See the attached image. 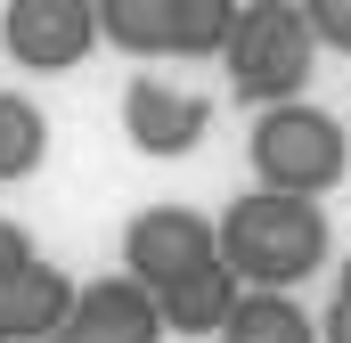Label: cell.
Wrapping results in <instances>:
<instances>
[{
    "mask_svg": "<svg viewBox=\"0 0 351 343\" xmlns=\"http://www.w3.org/2000/svg\"><path fill=\"white\" fill-rule=\"evenodd\" d=\"M327 213L302 204V196H269V188H245L229 213H213V261L245 286V294H294L302 278L327 270Z\"/></svg>",
    "mask_w": 351,
    "mask_h": 343,
    "instance_id": "cell-1",
    "label": "cell"
},
{
    "mask_svg": "<svg viewBox=\"0 0 351 343\" xmlns=\"http://www.w3.org/2000/svg\"><path fill=\"white\" fill-rule=\"evenodd\" d=\"M221 66H229V90L245 106H294L311 66H319V41H311V16L294 0H245L229 16V41H221Z\"/></svg>",
    "mask_w": 351,
    "mask_h": 343,
    "instance_id": "cell-2",
    "label": "cell"
},
{
    "mask_svg": "<svg viewBox=\"0 0 351 343\" xmlns=\"http://www.w3.org/2000/svg\"><path fill=\"white\" fill-rule=\"evenodd\" d=\"M245 156L262 172L269 196H302V204H319V196H335L351 172V131L327 115V106H269L254 115V139H245Z\"/></svg>",
    "mask_w": 351,
    "mask_h": 343,
    "instance_id": "cell-3",
    "label": "cell"
},
{
    "mask_svg": "<svg viewBox=\"0 0 351 343\" xmlns=\"http://www.w3.org/2000/svg\"><path fill=\"white\" fill-rule=\"evenodd\" d=\"M204 261H213V213H196V204H147V213H131V229H123V278L131 286L164 294V286H180Z\"/></svg>",
    "mask_w": 351,
    "mask_h": 343,
    "instance_id": "cell-4",
    "label": "cell"
},
{
    "mask_svg": "<svg viewBox=\"0 0 351 343\" xmlns=\"http://www.w3.org/2000/svg\"><path fill=\"white\" fill-rule=\"evenodd\" d=\"M0 41L16 66L33 74H66L98 49V8L90 0H8L0 8Z\"/></svg>",
    "mask_w": 351,
    "mask_h": 343,
    "instance_id": "cell-5",
    "label": "cell"
},
{
    "mask_svg": "<svg viewBox=\"0 0 351 343\" xmlns=\"http://www.w3.org/2000/svg\"><path fill=\"white\" fill-rule=\"evenodd\" d=\"M204 131H213V106L196 90H172L156 74L123 90V139L139 156H188V147H204Z\"/></svg>",
    "mask_w": 351,
    "mask_h": 343,
    "instance_id": "cell-6",
    "label": "cell"
},
{
    "mask_svg": "<svg viewBox=\"0 0 351 343\" xmlns=\"http://www.w3.org/2000/svg\"><path fill=\"white\" fill-rule=\"evenodd\" d=\"M49 343H164V319H156V294L114 270V278H98V286L74 294L66 327H58Z\"/></svg>",
    "mask_w": 351,
    "mask_h": 343,
    "instance_id": "cell-7",
    "label": "cell"
},
{
    "mask_svg": "<svg viewBox=\"0 0 351 343\" xmlns=\"http://www.w3.org/2000/svg\"><path fill=\"white\" fill-rule=\"evenodd\" d=\"M74 278L58 270V261H25V270H8L0 278V343H49L66 327V311H74Z\"/></svg>",
    "mask_w": 351,
    "mask_h": 343,
    "instance_id": "cell-8",
    "label": "cell"
},
{
    "mask_svg": "<svg viewBox=\"0 0 351 343\" xmlns=\"http://www.w3.org/2000/svg\"><path fill=\"white\" fill-rule=\"evenodd\" d=\"M237 278L221 270V261H204V270H188L180 286L156 294V319H164V335H221V319L237 311Z\"/></svg>",
    "mask_w": 351,
    "mask_h": 343,
    "instance_id": "cell-9",
    "label": "cell"
},
{
    "mask_svg": "<svg viewBox=\"0 0 351 343\" xmlns=\"http://www.w3.org/2000/svg\"><path fill=\"white\" fill-rule=\"evenodd\" d=\"M221 343H319V319L294 294H237V311L221 319Z\"/></svg>",
    "mask_w": 351,
    "mask_h": 343,
    "instance_id": "cell-10",
    "label": "cell"
},
{
    "mask_svg": "<svg viewBox=\"0 0 351 343\" xmlns=\"http://www.w3.org/2000/svg\"><path fill=\"white\" fill-rule=\"evenodd\" d=\"M98 41H114L131 58H172V0H106Z\"/></svg>",
    "mask_w": 351,
    "mask_h": 343,
    "instance_id": "cell-11",
    "label": "cell"
},
{
    "mask_svg": "<svg viewBox=\"0 0 351 343\" xmlns=\"http://www.w3.org/2000/svg\"><path fill=\"white\" fill-rule=\"evenodd\" d=\"M41 156H49V123H41V106L16 98V90H0V180H33Z\"/></svg>",
    "mask_w": 351,
    "mask_h": 343,
    "instance_id": "cell-12",
    "label": "cell"
},
{
    "mask_svg": "<svg viewBox=\"0 0 351 343\" xmlns=\"http://www.w3.org/2000/svg\"><path fill=\"white\" fill-rule=\"evenodd\" d=\"M237 0H172V58H221Z\"/></svg>",
    "mask_w": 351,
    "mask_h": 343,
    "instance_id": "cell-13",
    "label": "cell"
},
{
    "mask_svg": "<svg viewBox=\"0 0 351 343\" xmlns=\"http://www.w3.org/2000/svg\"><path fill=\"white\" fill-rule=\"evenodd\" d=\"M302 16H311V41H327V49L351 58V0H311Z\"/></svg>",
    "mask_w": 351,
    "mask_h": 343,
    "instance_id": "cell-14",
    "label": "cell"
},
{
    "mask_svg": "<svg viewBox=\"0 0 351 343\" xmlns=\"http://www.w3.org/2000/svg\"><path fill=\"white\" fill-rule=\"evenodd\" d=\"M319 343H351V254H343V270H335V294H327V327H319Z\"/></svg>",
    "mask_w": 351,
    "mask_h": 343,
    "instance_id": "cell-15",
    "label": "cell"
},
{
    "mask_svg": "<svg viewBox=\"0 0 351 343\" xmlns=\"http://www.w3.org/2000/svg\"><path fill=\"white\" fill-rule=\"evenodd\" d=\"M33 261V237H25V221H0V278L8 270H25Z\"/></svg>",
    "mask_w": 351,
    "mask_h": 343,
    "instance_id": "cell-16",
    "label": "cell"
}]
</instances>
